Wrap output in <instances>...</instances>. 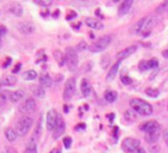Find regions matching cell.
<instances>
[{
	"mask_svg": "<svg viewBox=\"0 0 168 153\" xmlns=\"http://www.w3.org/2000/svg\"><path fill=\"white\" fill-rule=\"evenodd\" d=\"M156 11H157V13H159V14H161V13H165V11H168V0H166V1H162V2H161V4L157 7Z\"/></svg>",
	"mask_w": 168,
	"mask_h": 153,
	"instance_id": "30",
	"label": "cell"
},
{
	"mask_svg": "<svg viewBox=\"0 0 168 153\" xmlns=\"http://www.w3.org/2000/svg\"><path fill=\"white\" fill-rule=\"evenodd\" d=\"M104 98H105V101L109 102V103H113V102L117 101L118 94H117L114 90H106L104 93Z\"/></svg>",
	"mask_w": 168,
	"mask_h": 153,
	"instance_id": "24",
	"label": "cell"
},
{
	"mask_svg": "<svg viewBox=\"0 0 168 153\" xmlns=\"http://www.w3.org/2000/svg\"><path fill=\"white\" fill-rule=\"evenodd\" d=\"M39 83H40L41 87H50L53 83V79L47 73H42L39 77Z\"/></svg>",
	"mask_w": 168,
	"mask_h": 153,
	"instance_id": "19",
	"label": "cell"
},
{
	"mask_svg": "<svg viewBox=\"0 0 168 153\" xmlns=\"http://www.w3.org/2000/svg\"><path fill=\"white\" fill-rule=\"evenodd\" d=\"M86 128V125L85 123H78L77 126H75V129L77 130H81V129H85Z\"/></svg>",
	"mask_w": 168,
	"mask_h": 153,
	"instance_id": "43",
	"label": "cell"
},
{
	"mask_svg": "<svg viewBox=\"0 0 168 153\" xmlns=\"http://www.w3.org/2000/svg\"><path fill=\"white\" fill-rule=\"evenodd\" d=\"M11 57H8V58H6V61H5V63L2 64V67H8L9 66V64H11Z\"/></svg>",
	"mask_w": 168,
	"mask_h": 153,
	"instance_id": "42",
	"label": "cell"
},
{
	"mask_svg": "<svg viewBox=\"0 0 168 153\" xmlns=\"http://www.w3.org/2000/svg\"><path fill=\"white\" fill-rule=\"evenodd\" d=\"M162 56H164L165 58H168V49L162 50Z\"/></svg>",
	"mask_w": 168,
	"mask_h": 153,
	"instance_id": "45",
	"label": "cell"
},
{
	"mask_svg": "<svg viewBox=\"0 0 168 153\" xmlns=\"http://www.w3.org/2000/svg\"><path fill=\"white\" fill-rule=\"evenodd\" d=\"M125 118H126L127 120H129V121H131H131H134V120L136 119V116L134 114V111L127 110V111L125 112Z\"/></svg>",
	"mask_w": 168,
	"mask_h": 153,
	"instance_id": "33",
	"label": "cell"
},
{
	"mask_svg": "<svg viewBox=\"0 0 168 153\" xmlns=\"http://www.w3.org/2000/svg\"><path fill=\"white\" fill-rule=\"evenodd\" d=\"M50 153H62V151H61L60 149H53L52 151H50Z\"/></svg>",
	"mask_w": 168,
	"mask_h": 153,
	"instance_id": "48",
	"label": "cell"
},
{
	"mask_svg": "<svg viewBox=\"0 0 168 153\" xmlns=\"http://www.w3.org/2000/svg\"><path fill=\"white\" fill-rule=\"evenodd\" d=\"M159 65V62L156 58H151L150 61H148V67L149 69H157Z\"/></svg>",
	"mask_w": 168,
	"mask_h": 153,
	"instance_id": "32",
	"label": "cell"
},
{
	"mask_svg": "<svg viewBox=\"0 0 168 153\" xmlns=\"http://www.w3.org/2000/svg\"><path fill=\"white\" fill-rule=\"evenodd\" d=\"M112 37L111 36H103L100 39H97L93 45L89 46V50L92 53H100L102 50H104L110 44H111Z\"/></svg>",
	"mask_w": 168,
	"mask_h": 153,
	"instance_id": "4",
	"label": "cell"
},
{
	"mask_svg": "<svg viewBox=\"0 0 168 153\" xmlns=\"http://www.w3.org/2000/svg\"><path fill=\"white\" fill-rule=\"evenodd\" d=\"M36 108H37V104H36L34 98L29 97V98H26L25 101L19 106V111L21 113H23V114H29V113L34 112Z\"/></svg>",
	"mask_w": 168,
	"mask_h": 153,
	"instance_id": "7",
	"label": "cell"
},
{
	"mask_svg": "<svg viewBox=\"0 0 168 153\" xmlns=\"http://www.w3.org/2000/svg\"><path fill=\"white\" fill-rule=\"evenodd\" d=\"M164 137H165V142H166V144L168 145V130L166 131V133H165Z\"/></svg>",
	"mask_w": 168,
	"mask_h": 153,
	"instance_id": "47",
	"label": "cell"
},
{
	"mask_svg": "<svg viewBox=\"0 0 168 153\" xmlns=\"http://www.w3.org/2000/svg\"><path fill=\"white\" fill-rule=\"evenodd\" d=\"M101 63H102V67H103V69L108 67V65L110 64V57H109V55H104V56H103Z\"/></svg>",
	"mask_w": 168,
	"mask_h": 153,
	"instance_id": "34",
	"label": "cell"
},
{
	"mask_svg": "<svg viewBox=\"0 0 168 153\" xmlns=\"http://www.w3.org/2000/svg\"><path fill=\"white\" fill-rule=\"evenodd\" d=\"M136 50H137V47H136V46L127 47V48L123 49L121 52H119L117 54V58H118V61H123V58H127V57H129L131 55H133Z\"/></svg>",
	"mask_w": 168,
	"mask_h": 153,
	"instance_id": "12",
	"label": "cell"
},
{
	"mask_svg": "<svg viewBox=\"0 0 168 153\" xmlns=\"http://www.w3.org/2000/svg\"><path fill=\"white\" fill-rule=\"evenodd\" d=\"M6 33H7V28H5L4 25H0V38L5 36Z\"/></svg>",
	"mask_w": 168,
	"mask_h": 153,
	"instance_id": "40",
	"label": "cell"
},
{
	"mask_svg": "<svg viewBox=\"0 0 168 153\" xmlns=\"http://www.w3.org/2000/svg\"><path fill=\"white\" fill-rule=\"evenodd\" d=\"M145 93H146L148 96L153 97V98H156V97L159 96V90L156 89V88H146Z\"/></svg>",
	"mask_w": 168,
	"mask_h": 153,
	"instance_id": "31",
	"label": "cell"
},
{
	"mask_svg": "<svg viewBox=\"0 0 168 153\" xmlns=\"http://www.w3.org/2000/svg\"><path fill=\"white\" fill-rule=\"evenodd\" d=\"M140 145H141V142L137 138H133V137H127L125 138L121 143V146H123V150L127 153H134L137 149H140Z\"/></svg>",
	"mask_w": 168,
	"mask_h": 153,
	"instance_id": "5",
	"label": "cell"
},
{
	"mask_svg": "<svg viewBox=\"0 0 168 153\" xmlns=\"http://www.w3.org/2000/svg\"><path fill=\"white\" fill-rule=\"evenodd\" d=\"M31 91H32V94H33L34 96L38 97V98H44L46 95V91L45 89H44V87H41L40 85L38 86V85H36V86H31L30 87Z\"/></svg>",
	"mask_w": 168,
	"mask_h": 153,
	"instance_id": "21",
	"label": "cell"
},
{
	"mask_svg": "<svg viewBox=\"0 0 168 153\" xmlns=\"http://www.w3.org/2000/svg\"><path fill=\"white\" fill-rule=\"evenodd\" d=\"M41 133H42V116L39 117V120L37 121V125H36V128H34L32 139H33V141L39 139V137L41 136Z\"/></svg>",
	"mask_w": 168,
	"mask_h": 153,
	"instance_id": "18",
	"label": "cell"
},
{
	"mask_svg": "<svg viewBox=\"0 0 168 153\" xmlns=\"http://www.w3.org/2000/svg\"><path fill=\"white\" fill-rule=\"evenodd\" d=\"M131 81L133 80L131 79V77H127V75H123L121 77V82H123V85H131Z\"/></svg>",
	"mask_w": 168,
	"mask_h": 153,
	"instance_id": "39",
	"label": "cell"
},
{
	"mask_svg": "<svg viewBox=\"0 0 168 153\" xmlns=\"http://www.w3.org/2000/svg\"><path fill=\"white\" fill-rule=\"evenodd\" d=\"M65 131V122H64V120L58 117V120H57V123H56L55 128H54V130H53V137L57 139V138H60L63 133Z\"/></svg>",
	"mask_w": 168,
	"mask_h": 153,
	"instance_id": "10",
	"label": "cell"
},
{
	"mask_svg": "<svg viewBox=\"0 0 168 153\" xmlns=\"http://www.w3.org/2000/svg\"><path fill=\"white\" fill-rule=\"evenodd\" d=\"M138 69H140L141 71L148 70V69H149V67H148V61H141L140 64H138Z\"/></svg>",
	"mask_w": 168,
	"mask_h": 153,
	"instance_id": "35",
	"label": "cell"
},
{
	"mask_svg": "<svg viewBox=\"0 0 168 153\" xmlns=\"http://www.w3.org/2000/svg\"><path fill=\"white\" fill-rule=\"evenodd\" d=\"M24 153H38V149H37V142L31 139L30 142L28 143L25 150H24Z\"/></svg>",
	"mask_w": 168,
	"mask_h": 153,
	"instance_id": "27",
	"label": "cell"
},
{
	"mask_svg": "<svg viewBox=\"0 0 168 153\" xmlns=\"http://www.w3.org/2000/svg\"><path fill=\"white\" fill-rule=\"evenodd\" d=\"M15 83H17V78H16L15 75H7V77H5V78L1 80V85H2V86L11 87V86H14Z\"/></svg>",
	"mask_w": 168,
	"mask_h": 153,
	"instance_id": "23",
	"label": "cell"
},
{
	"mask_svg": "<svg viewBox=\"0 0 168 153\" xmlns=\"http://www.w3.org/2000/svg\"><path fill=\"white\" fill-rule=\"evenodd\" d=\"M0 47H1V42H0Z\"/></svg>",
	"mask_w": 168,
	"mask_h": 153,
	"instance_id": "51",
	"label": "cell"
},
{
	"mask_svg": "<svg viewBox=\"0 0 168 153\" xmlns=\"http://www.w3.org/2000/svg\"><path fill=\"white\" fill-rule=\"evenodd\" d=\"M129 105L131 108L134 110L135 112L141 114V116H150L153 112L152 105L148 103V102L140 100V98H133L129 101Z\"/></svg>",
	"mask_w": 168,
	"mask_h": 153,
	"instance_id": "1",
	"label": "cell"
},
{
	"mask_svg": "<svg viewBox=\"0 0 168 153\" xmlns=\"http://www.w3.org/2000/svg\"><path fill=\"white\" fill-rule=\"evenodd\" d=\"M160 137V129H158L152 133H146L145 134V141L148 143H156Z\"/></svg>",
	"mask_w": 168,
	"mask_h": 153,
	"instance_id": "20",
	"label": "cell"
},
{
	"mask_svg": "<svg viewBox=\"0 0 168 153\" xmlns=\"http://www.w3.org/2000/svg\"><path fill=\"white\" fill-rule=\"evenodd\" d=\"M54 55H55V60L58 62V65H60V66H63L64 64L67 63L65 54H62V52H60V50H55V52H54Z\"/></svg>",
	"mask_w": 168,
	"mask_h": 153,
	"instance_id": "26",
	"label": "cell"
},
{
	"mask_svg": "<svg viewBox=\"0 0 168 153\" xmlns=\"http://www.w3.org/2000/svg\"><path fill=\"white\" fill-rule=\"evenodd\" d=\"M7 9L9 13L14 14L15 16H21L23 14V8L22 6L17 2H13V4H9L7 6Z\"/></svg>",
	"mask_w": 168,
	"mask_h": 153,
	"instance_id": "14",
	"label": "cell"
},
{
	"mask_svg": "<svg viewBox=\"0 0 168 153\" xmlns=\"http://www.w3.org/2000/svg\"><path fill=\"white\" fill-rule=\"evenodd\" d=\"M131 6H133V1L131 0H126V1H123L121 2L119 7V11H118V15L119 16H123L125 14H127L128 11H131Z\"/></svg>",
	"mask_w": 168,
	"mask_h": 153,
	"instance_id": "15",
	"label": "cell"
},
{
	"mask_svg": "<svg viewBox=\"0 0 168 153\" xmlns=\"http://www.w3.org/2000/svg\"><path fill=\"white\" fill-rule=\"evenodd\" d=\"M120 64H121V61H118L117 63H114L112 65L111 69H110V71H109V73H108V75H106V81H112L113 79L116 78L117 73H118V70H119Z\"/></svg>",
	"mask_w": 168,
	"mask_h": 153,
	"instance_id": "16",
	"label": "cell"
},
{
	"mask_svg": "<svg viewBox=\"0 0 168 153\" xmlns=\"http://www.w3.org/2000/svg\"><path fill=\"white\" fill-rule=\"evenodd\" d=\"M5 136H6V138H7L8 142H15L16 139H17V133H16V130H14L13 128H6L5 129Z\"/></svg>",
	"mask_w": 168,
	"mask_h": 153,
	"instance_id": "22",
	"label": "cell"
},
{
	"mask_svg": "<svg viewBox=\"0 0 168 153\" xmlns=\"http://www.w3.org/2000/svg\"><path fill=\"white\" fill-rule=\"evenodd\" d=\"M108 118H110V119H111V120H110V121H112V120L114 119V114H113V113H112V114H109Z\"/></svg>",
	"mask_w": 168,
	"mask_h": 153,
	"instance_id": "49",
	"label": "cell"
},
{
	"mask_svg": "<svg viewBox=\"0 0 168 153\" xmlns=\"http://www.w3.org/2000/svg\"><path fill=\"white\" fill-rule=\"evenodd\" d=\"M17 29L23 34H31L36 31V26L29 22H21L17 24Z\"/></svg>",
	"mask_w": 168,
	"mask_h": 153,
	"instance_id": "11",
	"label": "cell"
},
{
	"mask_svg": "<svg viewBox=\"0 0 168 153\" xmlns=\"http://www.w3.org/2000/svg\"><path fill=\"white\" fill-rule=\"evenodd\" d=\"M4 153H8V152H4Z\"/></svg>",
	"mask_w": 168,
	"mask_h": 153,
	"instance_id": "52",
	"label": "cell"
},
{
	"mask_svg": "<svg viewBox=\"0 0 168 153\" xmlns=\"http://www.w3.org/2000/svg\"><path fill=\"white\" fill-rule=\"evenodd\" d=\"M11 91H6V90L0 91V106H4L8 100H11Z\"/></svg>",
	"mask_w": 168,
	"mask_h": 153,
	"instance_id": "29",
	"label": "cell"
},
{
	"mask_svg": "<svg viewBox=\"0 0 168 153\" xmlns=\"http://www.w3.org/2000/svg\"><path fill=\"white\" fill-rule=\"evenodd\" d=\"M85 22L88 26H89L90 29H94V30H102L104 25H103V23L101 21H98L96 19H92V17H87L85 19Z\"/></svg>",
	"mask_w": 168,
	"mask_h": 153,
	"instance_id": "13",
	"label": "cell"
},
{
	"mask_svg": "<svg viewBox=\"0 0 168 153\" xmlns=\"http://www.w3.org/2000/svg\"><path fill=\"white\" fill-rule=\"evenodd\" d=\"M158 129H160V126H159V123L157 121H146V122H143L141 126H140V130L142 131H145L146 133H152V131H156Z\"/></svg>",
	"mask_w": 168,
	"mask_h": 153,
	"instance_id": "9",
	"label": "cell"
},
{
	"mask_svg": "<svg viewBox=\"0 0 168 153\" xmlns=\"http://www.w3.org/2000/svg\"><path fill=\"white\" fill-rule=\"evenodd\" d=\"M134 153H145V151H144V149H143V147H140V149L136 150Z\"/></svg>",
	"mask_w": 168,
	"mask_h": 153,
	"instance_id": "46",
	"label": "cell"
},
{
	"mask_svg": "<svg viewBox=\"0 0 168 153\" xmlns=\"http://www.w3.org/2000/svg\"><path fill=\"white\" fill-rule=\"evenodd\" d=\"M75 16H77V14H75V11H71V13H69V14L67 15V21H70V19H75Z\"/></svg>",
	"mask_w": 168,
	"mask_h": 153,
	"instance_id": "41",
	"label": "cell"
},
{
	"mask_svg": "<svg viewBox=\"0 0 168 153\" xmlns=\"http://www.w3.org/2000/svg\"><path fill=\"white\" fill-rule=\"evenodd\" d=\"M64 112H65V113L69 112V108H67V105H64Z\"/></svg>",
	"mask_w": 168,
	"mask_h": 153,
	"instance_id": "50",
	"label": "cell"
},
{
	"mask_svg": "<svg viewBox=\"0 0 168 153\" xmlns=\"http://www.w3.org/2000/svg\"><path fill=\"white\" fill-rule=\"evenodd\" d=\"M32 125H33V119H32L31 117H28V116L22 117V118L17 121V123H16V133H17V135L21 136V137L25 136V135L29 133V130L31 129Z\"/></svg>",
	"mask_w": 168,
	"mask_h": 153,
	"instance_id": "2",
	"label": "cell"
},
{
	"mask_svg": "<svg viewBox=\"0 0 168 153\" xmlns=\"http://www.w3.org/2000/svg\"><path fill=\"white\" fill-rule=\"evenodd\" d=\"M63 144H64V146H65V149H70V147H71V144H72L71 137H65V138H64Z\"/></svg>",
	"mask_w": 168,
	"mask_h": 153,
	"instance_id": "37",
	"label": "cell"
},
{
	"mask_svg": "<svg viewBox=\"0 0 168 153\" xmlns=\"http://www.w3.org/2000/svg\"><path fill=\"white\" fill-rule=\"evenodd\" d=\"M65 57H67V64L69 70L72 72L75 71L79 65L78 54L75 52V49L72 48V47H67V50H65Z\"/></svg>",
	"mask_w": 168,
	"mask_h": 153,
	"instance_id": "3",
	"label": "cell"
},
{
	"mask_svg": "<svg viewBox=\"0 0 168 153\" xmlns=\"http://www.w3.org/2000/svg\"><path fill=\"white\" fill-rule=\"evenodd\" d=\"M36 4H37V5H40V6H44V7H48V6H50V5L53 4V1H50V0H46V1L37 0V1H36Z\"/></svg>",
	"mask_w": 168,
	"mask_h": 153,
	"instance_id": "36",
	"label": "cell"
},
{
	"mask_svg": "<svg viewBox=\"0 0 168 153\" xmlns=\"http://www.w3.org/2000/svg\"><path fill=\"white\" fill-rule=\"evenodd\" d=\"M38 77V73L37 71H34V70H29V71L24 72L22 74V78L24 80H28V81H32L34 79Z\"/></svg>",
	"mask_w": 168,
	"mask_h": 153,
	"instance_id": "28",
	"label": "cell"
},
{
	"mask_svg": "<svg viewBox=\"0 0 168 153\" xmlns=\"http://www.w3.org/2000/svg\"><path fill=\"white\" fill-rule=\"evenodd\" d=\"M80 88H81V93L85 97H88L92 94V85L89 83V81L87 79H82L81 85H80Z\"/></svg>",
	"mask_w": 168,
	"mask_h": 153,
	"instance_id": "17",
	"label": "cell"
},
{
	"mask_svg": "<svg viewBox=\"0 0 168 153\" xmlns=\"http://www.w3.org/2000/svg\"><path fill=\"white\" fill-rule=\"evenodd\" d=\"M87 44L86 41H81L80 44H78V46H77V50H79V52H82V50H85V49H87Z\"/></svg>",
	"mask_w": 168,
	"mask_h": 153,
	"instance_id": "38",
	"label": "cell"
},
{
	"mask_svg": "<svg viewBox=\"0 0 168 153\" xmlns=\"http://www.w3.org/2000/svg\"><path fill=\"white\" fill-rule=\"evenodd\" d=\"M23 97H24V90L19 89V90H16V91H13V93L11 94V101L16 103V102L21 101Z\"/></svg>",
	"mask_w": 168,
	"mask_h": 153,
	"instance_id": "25",
	"label": "cell"
},
{
	"mask_svg": "<svg viewBox=\"0 0 168 153\" xmlns=\"http://www.w3.org/2000/svg\"><path fill=\"white\" fill-rule=\"evenodd\" d=\"M58 120V114L56 112V110L52 108L47 112V120H46V125H47V129L48 130H54L56 123Z\"/></svg>",
	"mask_w": 168,
	"mask_h": 153,
	"instance_id": "8",
	"label": "cell"
},
{
	"mask_svg": "<svg viewBox=\"0 0 168 153\" xmlns=\"http://www.w3.org/2000/svg\"><path fill=\"white\" fill-rule=\"evenodd\" d=\"M19 69H21V63H17L16 64V66L14 67V69H13V73H17V72L19 71Z\"/></svg>",
	"mask_w": 168,
	"mask_h": 153,
	"instance_id": "44",
	"label": "cell"
},
{
	"mask_svg": "<svg viewBox=\"0 0 168 153\" xmlns=\"http://www.w3.org/2000/svg\"><path fill=\"white\" fill-rule=\"evenodd\" d=\"M75 78H70L67 79V82H65V86H64V91H63V97L65 101H69L71 100L72 96L75 95Z\"/></svg>",
	"mask_w": 168,
	"mask_h": 153,
	"instance_id": "6",
	"label": "cell"
}]
</instances>
